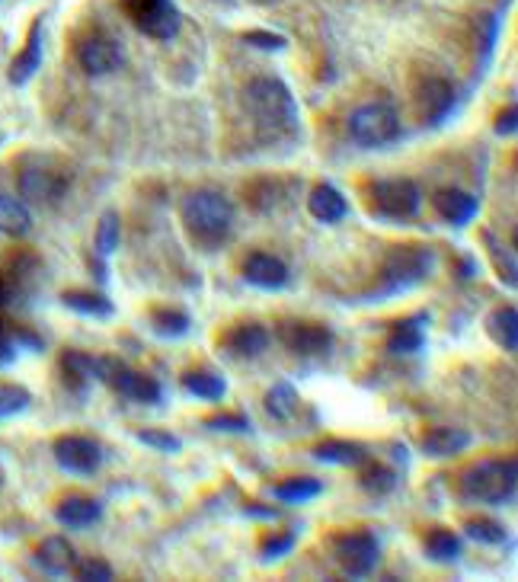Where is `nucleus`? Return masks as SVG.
Masks as SVG:
<instances>
[{
	"label": "nucleus",
	"instance_id": "4",
	"mask_svg": "<svg viewBox=\"0 0 518 582\" xmlns=\"http://www.w3.org/2000/svg\"><path fill=\"white\" fill-rule=\"evenodd\" d=\"M518 493V461L487 458L471 464L458 477V496L474 506H512Z\"/></svg>",
	"mask_w": 518,
	"mask_h": 582
},
{
	"label": "nucleus",
	"instance_id": "27",
	"mask_svg": "<svg viewBox=\"0 0 518 582\" xmlns=\"http://www.w3.org/2000/svg\"><path fill=\"white\" fill-rule=\"evenodd\" d=\"M180 387L189 397L205 400V403H218L224 394H228V381H224L221 375H215V371H208V368L186 371V375L180 378Z\"/></svg>",
	"mask_w": 518,
	"mask_h": 582
},
{
	"label": "nucleus",
	"instance_id": "40",
	"mask_svg": "<svg viewBox=\"0 0 518 582\" xmlns=\"http://www.w3.org/2000/svg\"><path fill=\"white\" fill-rule=\"evenodd\" d=\"M32 394L23 384H0V419H13L29 410Z\"/></svg>",
	"mask_w": 518,
	"mask_h": 582
},
{
	"label": "nucleus",
	"instance_id": "46",
	"mask_svg": "<svg viewBox=\"0 0 518 582\" xmlns=\"http://www.w3.org/2000/svg\"><path fill=\"white\" fill-rule=\"evenodd\" d=\"M13 333V339H16V346H20V349H29V352H42V336H36V333H32V330H10Z\"/></svg>",
	"mask_w": 518,
	"mask_h": 582
},
{
	"label": "nucleus",
	"instance_id": "2",
	"mask_svg": "<svg viewBox=\"0 0 518 582\" xmlns=\"http://www.w3.org/2000/svg\"><path fill=\"white\" fill-rule=\"evenodd\" d=\"M180 218H183V228L189 231V237L196 240V244L215 250L231 237L237 212H234V202L224 196V192L196 189L183 199Z\"/></svg>",
	"mask_w": 518,
	"mask_h": 582
},
{
	"label": "nucleus",
	"instance_id": "14",
	"mask_svg": "<svg viewBox=\"0 0 518 582\" xmlns=\"http://www.w3.org/2000/svg\"><path fill=\"white\" fill-rule=\"evenodd\" d=\"M458 106H461V100H458V90L451 80H445V77H426L423 80V87H419V109H423V119L429 128L445 125L458 112Z\"/></svg>",
	"mask_w": 518,
	"mask_h": 582
},
{
	"label": "nucleus",
	"instance_id": "7",
	"mask_svg": "<svg viewBox=\"0 0 518 582\" xmlns=\"http://www.w3.org/2000/svg\"><path fill=\"white\" fill-rule=\"evenodd\" d=\"M400 132H403L400 112L387 100L365 103L349 116V138L359 144V148H368V151L387 148V144L400 138Z\"/></svg>",
	"mask_w": 518,
	"mask_h": 582
},
{
	"label": "nucleus",
	"instance_id": "15",
	"mask_svg": "<svg viewBox=\"0 0 518 582\" xmlns=\"http://www.w3.org/2000/svg\"><path fill=\"white\" fill-rule=\"evenodd\" d=\"M269 346H272V333L256 320L237 323V327H231L221 336V349L228 352L231 359H240V362L259 359V355H266Z\"/></svg>",
	"mask_w": 518,
	"mask_h": 582
},
{
	"label": "nucleus",
	"instance_id": "9",
	"mask_svg": "<svg viewBox=\"0 0 518 582\" xmlns=\"http://www.w3.org/2000/svg\"><path fill=\"white\" fill-rule=\"evenodd\" d=\"M371 212L387 221H410L423 208V189H419L410 176H391V180H378L368 192Z\"/></svg>",
	"mask_w": 518,
	"mask_h": 582
},
{
	"label": "nucleus",
	"instance_id": "21",
	"mask_svg": "<svg viewBox=\"0 0 518 582\" xmlns=\"http://www.w3.org/2000/svg\"><path fill=\"white\" fill-rule=\"evenodd\" d=\"M471 442H474V435L464 426H435L423 435L419 448H423L426 458H455L461 451L471 448Z\"/></svg>",
	"mask_w": 518,
	"mask_h": 582
},
{
	"label": "nucleus",
	"instance_id": "12",
	"mask_svg": "<svg viewBox=\"0 0 518 582\" xmlns=\"http://www.w3.org/2000/svg\"><path fill=\"white\" fill-rule=\"evenodd\" d=\"M77 64L87 77H109L125 64V48L109 32H90L77 42Z\"/></svg>",
	"mask_w": 518,
	"mask_h": 582
},
{
	"label": "nucleus",
	"instance_id": "1",
	"mask_svg": "<svg viewBox=\"0 0 518 582\" xmlns=\"http://www.w3.org/2000/svg\"><path fill=\"white\" fill-rule=\"evenodd\" d=\"M244 109L263 144H288L301 135V112L279 77H253L244 87Z\"/></svg>",
	"mask_w": 518,
	"mask_h": 582
},
{
	"label": "nucleus",
	"instance_id": "34",
	"mask_svg": "<svg viewBox=\"0 0 518 582\" xmlns=\"http://www.w3.org/2000/svg\"><path fill=\"white\" fill-rule=\"evenodd\" d=\"M151 330L160 339H183L192 330V317L180 307H157L151 311Z\"/></svg>",
	"mask_w": 518,
	"mask_h": 582
},
{
	"label": "nucleus",
	"instance_id": "17",
	"mask_svg": "<svg viewBox=\"0 0 518 582\" xmlns=\"http://www.w3.org/2000/svg\"><path fill=\"white\" fill-rule=\"evenodd\" d=\"M432 208L445 224H455V228H464L480 215V199L471 196V192L455 189V186H445V189H435L432 192Z\"/></svg>",
	"mask_w": 518,
	"mask_h": 582
},
{
	"label": "nucleus",
	"instance_id": "37",
	"mask_svg": "<svg viewBox=\"0 0 518 582\" xmlns=\"http://www.w3.org/2000/svg\"><path fill=\"white\" fill-rule=\"evenodd\" d=\"M464 535L471 541H477V544H487V547L509 544V528L503 522H496V519H467Z\"/></svg>",
	"mask_w": 518,
	"mask_h": 582
},
{
	"label": "nucleus",
	"instance_id": "22",
	"mask_svg": "<svg viewBox=\"0 0 518 582\" xmlns=\"http://www.w3.org/2000/svg\"><path fill=\"white\" fill-rule=\"evenodd\" d=\"M36 563H39V570H45L48 576H68L77 567V551H74V544L68 538L52 535L36 547Z\"/></svg>",
	"mask_w": 518,
	"mask_h": 582
},
{
	"label": "nucleus",
	"instance_id": "42",
	"mask_svg": "<svg viewBox=\"0 0 518 582\" xmlns=\"http://www.w3.org/2000/svg\"><path fill=\"white\" fill-rule=\"evenodd\" d=\"M205 429L212 432H224V435H250L253 432V423L244 416V413H218V416H208Z\"/></svg>",
	"mask_w": 518,
	"mask_h": 582
},
{
	"label": "nucleus",
	"instance_id": "33",
	"mask_svg": "<svg viewBox=\"0 0 518 582\" xmlns=\"http://www.w3.org/2000/svg\"><path fill=\"white\" fill-rule=\"evenodd\" d=\"M483 244H487V253H490V260L499 272V279H503V285L509 291L518 288V260H515V250H509L503 240H496V234L490 231H483Z\"/></svg>",
	"mask_w": 518,
	"mask_h": 582
},
{
	"label": "nucleus",
	"instance_id": "6",
	"mask_svg": "<svg viewBox=\"0 0 518 582\" xmlns=\"http://www.w3.org/2000/svg\"><path fill=\"white\" fill-rule=\"evenodd\" d=\"M96 381L106 384L109 391H116L125 400L141 403V407H157L164 400V387H160L154 375L128 368L125 362L112 359V355H96Z\"/></svg>",
	"mask_w": 518,
	"mask_h": 582
},
{
	"label": "nucleus",
	"instance_id": "41",
	"mask_svg": "<svg viewBox=\"0 0 518 582\" xmlns=\"http://www.w3.org/2000/svg\"><path fill=\"white\" fill-rule=\"evenodd\" d=\"M135 439L141 445H148L151 451H160V455H176V451L183 448V439L173 432H164V429H138Z\"/></svg>",
	"mask_w": 518,
	"mask_h": 582
},
{
	"label": "nucleus",
	"instance_id": "29",
	"mask_svg": "<svg viewBox=\"0 0 518 582\" xmlns=\"http://www.w3.org/2000/svg\"><path fill=\"white\" fill-rule=\"evenodd\" d=\"M263 407L266 413L275 419V423H291V419L298 416V407H301V397L295 391V384L291 381H275L266 397H263Z\"/></svg>",
	"mask_w": 518,
	"mask_h": 582
},
{
	"label": "nucleus",
	"instance_id": "38",
	"mask_svg": "<svg viewBox=\"0 0 518 582\" xmlns=\"http://www.w3.org/2000/svg\"><path fill=\"white\" fill-rule=\"evenodd\" d=\"M119 237H122V224L116 212H106L100 221H96V237H93V247L100 260H109L112 253L119 247Z\"/></svg>",
	"mask_w": 518,
	"mask_h": 582
},
{
	"label": "nucleus",
	"instance_id": "26",
	"mask_svg": "<svg viewBox=\"0 0 518 582\" xmlns=\"http://www.w3.org/2000/svg\"><path fill=\"white\" fill-rule=\"evenodd\" d=\"M311 455L323 464H339V467H359L368 461V448L362 442H346V439H327L314 445Z\"/></svg>",
	"mask_w": 518,
	"mask_h": 582
},
{
	"label": "nucleus",
	"instance_id": "19",
	"mask_svg": "<svg viewBox=\"0 0 518 582\" xmlns=\"http://www.w3.org/2000/svg\"><path fill=\"white\" fill-rule=\"evenodd\" d=\"M55 522L61 528H74V531H84L96 522H103V503L93 496H64L61 503L55 506Z\"/></svg>",
	"mask_w": 518,
	"mask_h": 582
},
{
	"label": "nucleus",
	"instance_id": "28",
	"mask_svg": "<svg viewBox=\"0 0 518 582\" xmlns=\"http://www.w3.org/2000/svg\"><path fill=\"white\" fill-rule=\"evenodd\" d=\"M487 333L499 349H506L509 355H515V349H518V311H515V304H503V307H496V311H490Z\"/></svg>",
	"mask_w": 518,
	"mask_h": 582
},
{
	"label": "nucleus",
	"instance_id": "32",
	"mask_svg": "<svg viewBox=\"0 0 518 582\" xmlns=\"http://www.w3.org/2000/svg\"><path fill=\"white\" fill-rule=\"evenodd\" d=\"M423 547H426V557L432 563H455L464 554V541L448 528H432L423 541Z\"/></svg>",
	"mask_w": 518,
	"mask_h": 582
},
{
	"label": "nucleus",
	"instance_id": "45",
	"mask_svg": "<svg viewBox=\"0 0 518 582\" xmlns=\"http://www.w3.org/2000/svg\"><path fill=\"white\" fill-rule=\"evenodd\" d=\"M493 132L499 138H515L518 135V109H515V103H509L503 112H499L496 122H493Z\"/></svg>",
	"mask_w": 518,
	"mask_h": 582
},
{
	"label": "nucleus",
	"instance_id": "25",
	"mask_svg": "<svg viewBox=\"0 0 518 582\" xmlns=\"http://www.w3.org/2000/svg\"><path fill=\"white\" fill-rule=\"evenodd\" d=\"M61 304L68 311L80 314V317H93V320H109L116 314V304H112L103 291H87V288H74V291H64Z\"/></svg>",
	"mask_w": 518,
	"mask_h": 582
},
{
	"label": "nucleus",
	"instance_id": "23",
	"mask_svg": "<svg viewBox=\"0 0 518 582\" xmlns=\"http://www.w3.org/2000/svg\"><path fill=\"white\" fill-rule=\"evenodd\" d=\"M307 212H311V218L320 224H339L349 215V202L336 186L320 183L311 189V196H307Z\"/></svg>",
	"mask_w": 518,
	"mask_h": 582
},
{
	"label": "nucleus",
	"instance_id": "13",
	"mask_svg": "<svg viewBox=\"0 0 518 582\" xmlns=\"http://www.w3.org/2000/svg\"><path fill=\"white\" fill-rule=\"evenodd\" d=\"M52 455L55 464L61 471L68 474H80V477H90L103 467V445L90 439V435H61L52 445Z\"/></svg>",
	"mask_w": 518,
	"mask_h": 582
},
{
	"label": "nucleus",
	"instance_id": "11",
	"mask_svg": "<svg viewBox=\"0 0 518 582\" xmlns=\"http://www.w3.org/2000/svg\"><path fill=\"white\" fill-rule=\"evenodd\" d=\"M125 13L138 32H144V36H151L157 42L173 39L183 26L180 7H176L173 0H125Z\"/></svg>",
	"mask_w": 518,
	"mask_h": 582
},
{
	"label": "nucleus",
	"instance_id": "44",
	"mask_svg": "<svg viewBox=\"0 0 518 582\" xmlns=\"http://www.w3.org/2000/svg\"><path fill=\"white\" fill-rule=\"evenodd\" d=\"M244 42L250 48H263V52H282V48L288 45L285 36H279V32H266V29H250V32H244Z\"/></svg>",
	"mask_w": 518,
	"mask_h": 582
},
{
	"label": "nucleus",
	"instance_id": "3",
	"mask_svg": "<svg viewBox=\"0 0 518 582\" xmlns=\"http://www.w3.org/2000/svg\"><path fill=\"white\" fill-rule=\"evenodd\" d=\"M435 269V253L426 244H397L381 263L378 285L365 291L362 301H387L423 285Z\"/></svg>",
	"mask_w": 518,
	"mask_h": 582
},
{
	"label": "nucleus",
	"instance_id": "48",
	"mask_svg": "<svg viewBox=\"0 0 518 582\" xmlns=\"http://www.w3.org/2000/svg\"><path fill=\"white\" fill-rule=\"evenodd\" d=\"M0 487H4V467H0Z\"/></svg>",
	"mask_w": 518,
	"mask_h": 582
},
{
	"label": "nucleus",
	"instance_id": "36",
	"mask_svg": "<svg viewBox=\"0 0 518 582\" xmlns=\"http://www.w3.org/2000/svg\"><path fill=\"white\" fill-rule=\"evenodd\" d=\"M499 29H503V20H499L496 13H483L480 16V58H477V77H474V84H477V80H483V74H487V64L493 61Z\"/></svg>",
	"mask_w": 518,
	"mask_h": 582
},
{
	"label": "nucleus",
	"instance_id": "16",
	"mask_svg": "<svg viewBox=\"0 0 518 582\" xmlns=\"http://www.w3.org/2000/svg\"><path fill=\"white\" fill-rule=\"evenodd\" d=\"M240 272H244V282L259 291H282L291 279L288 263L282 256L263 253V250H253L244 260V266H240Z\"/></svg>",
	"mask_w": 518,
	"mask_h": 582
},
{
	"label": "nucleus",
	"instance_id": "47",
	"mask_svg": "<svg viewBox=\"0 0 518 582\" xmlns=\"http://www.w3.org/2000/svg\"><path fill=\"white\" fill-rule=\"evenodd\" d=\"M244 515H247V519H279V512H275V509H266V506H259V503H250V506L244 509Z\"/></svg>",
	"mask_w": 518,
	"mask_h": 582
},
{
	"label": "nucleus",
	"instance_id": "10",
	"mask_svg": "<svg viewBox=\"0 0 518 582\" xmlns=\"http://www.w3.org/2000/svg\"><path fill=\"white\" fill-rule=\"evenodd\" d=\"M275 339L285 346L288 355H295L301 362H323L336 343L333 330L317 320H282L275 327Z\"/></svg>",
	"mask_w": 518,
	"mask_h": 582
},
{
	"label": "nucleus",
	"instance_id": "5",
	"mask_svg": "<svg viewBox=\"0 0 518 582\" xmlns=\"http://www.w3.org/2000/svg\"><path fill=\"white\" fill-rule=\"evenodd\" d=\"M74 183V173L68 167H61L52 157H29L26 164L16 173V189H20V199L29 205L55 208L68 199Z\"/></svg>",
	"mask_w": 518,
	"mask_h": 582
},
{
	"label": "nucleus",
	"instance_id": "30",
	"mask_svg": "<svg viewBox=\"0 0 518 582\" xmlns=\"http://www.w3.org/2000/svg\"><path fill=\"white\" fill-rule=\"evenodd\" d=\"M32 231V212L20 196L0 192V234L7 237H26Z\"/></svg>",
	"mask_w": 518,
	"mask_h": 582
},
{
	"label": "nucleus",
	"instance_id": "35",
	"mask_svg": "<svg viewBox=\"0 0 518 582\" xmlns=\"http://www.w3.org/2000/svg\"><path fill=\"white\" fill-rule=\"evenodd\" d=\"M397 483H400L397 471L394 467H387V464H368L362 471V477H359V487L375 499L391 496L397 490Z\"/></svg>",
	"mask_w": 518,
	"mask_h": 582
},
{
	"label": "nucleus",
	"instance_id": "24",
	"mask_svg": "<svg viewBox=\"0 0 518 582\" xmlns=\"http://www.w3.org/2000/svg\"><path fill=\"white\" fill-rule=\"evenodd\" d=\"M61 375L74 394L84 397L90 391V384L96 381V355L80 352V349L61 352Z\"/></svg>",
	"mask_w": 518,
	"mask_h": 582
},
{
	"label": "nucleus",
	"instance_id": "43",
	"mask_svg": "<svg viewBox=\"0 0 518 582\" xmlns=\"http://www.w3.org/2000/svg\"><path fill=\"white\" fill-rule=\"evenodd\" d=\"M74 576L80 582H109V579H116V570H112L103 557H90V560H77Z\"/></svg>",
	"mask_w": 518,
	"mask_h": 582
},
{
	"label": "nucleus",
	"instance_id": "18",
	"mask_svg": "<svg viewBox=\"0 0 518 582\" xmlns=\"http://www.w3.org/2000/svg\"><path fill=\"white\" fill-rule=\"evenodd\" d=\"M426 327H429V314H410L391 323L387 330L384 346L391 355H413L426 346Z\"/></svg>",
	"mask_w": 518,
	"mask_h": 582
},
{
	"label": "nucleus",
	"instance_id": "39",
	"mask_svg": "<svg viewBox=\"0 0 518 582\" xmlns=\"http://www.w3.org/2000/svg\"><path fill=\"white\" fill-rule=\"evenodd\" d=\"M295 544H298L295 531H269V535L259 541V560L263 563L282 560V557H288L291 551H295Z\"/></svg>",
	"mask_w": 518,
	"mask_h": 582
},
{
	"label": "nucleus",
	"instance_id": "20",
	"mask_svg": "<svg viewBox=\"0 0 518 582\" xmlns=\"http://www.w3.org/2000/svg\"><path fill=\"white\" fill-rule=\"evenodd\" d=\"M42 32H45V20H36L29 26V39H26V45H23V52L13 58V64H10V84L13 87H26L32 77L39 74V68H42Z\"/></svg>",
	"mask_w": 518,
	"mask_h": 582
},
{
	"label": "nucleus",
	"instance_id": "31",
	"mask_svg": "<svg viewBox=\"0 0 518 582\" xmlns=\"http://www.w3.org/2000/svg\"><path fill=\"white\" fill-rule=\"evenodd\" d=\"M320 493H323V483L311 474L288 477V480L275 483L272 487V496L285 506H304V503H311V499H317Z\"/></svg>",
	"mask_w": 518,
	"mask_h": 582
},
{
	"label": "nucleus",
	"instance_id": "8",
	"mask_svg": "<svg viewBox=\"0 0 518 582\" xmlns=\"http://www.w3.org/2000/svg\"><path fill=\"white\" fill-rule=\"evenodd\" d=\"M330 554L336 560V567L349 579H362L368 573H375V567L381 563V541L368 528L336 531L330 538Z\"/></svg>",
	"mask_w": 518,
	"mask_h": 582
}]
</instances>
